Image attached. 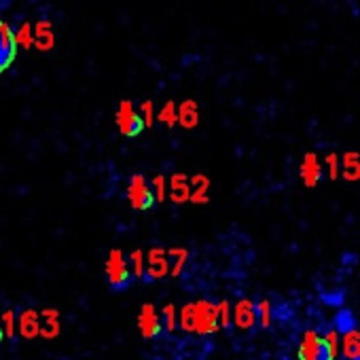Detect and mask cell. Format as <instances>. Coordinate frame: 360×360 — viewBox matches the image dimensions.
<instances>
[{
	"mask_svg": "<svg viewBox=\"0 0 360 360\" xmlns=\"http://www.w3.org/2000/svg\"><path fill=\"white\" fill-rule=\"evenodd\" d=\"M140 112H142V117H144V121H146V125H150V123H153V112H150V102H144V104L140 106Z\"/></svg>",
	"mask_w": 360,
	"mask_h": 360,
	"instance_id": "obj_15",
	"label": "cell"
},
{
	"mask_svg": "<svg viewBox=\"0 0 360 360\" xmlns=\"http://www.w3.org/2000/svg\"><path fill=\"white\" fill-rule=\"evenodd\" d=\"M343 349H345V356L349 360H358L360 358V335L356 330H349L343 339Z\"/></svg>",
	"mask_w": 360,
	"mask_h": 360,
	"instance_id": "obj_10",
	"label": "cell"
},
{
	"mask_svg": "<svg viewBox=\"0 0 360 360\" xmlns=\"http://www.w3.org/2000/svg\"><path fill=\"white\" fill-rule=\"evenodd\" d=\"M127 202L134 210H150L157 202L153 183H148L144 174H134L127 185Z\"/></svg>",
	"mask_w": 360,
	"mask_h": 360,
	"instance_id": "obj_3",
	"label": "cell"
},
{
	"mask_svg": "<svg viewBox=\"0 0 360 360\" xmlns=\"http://www.w3.org/2000/svg\"><path fill=\"white\" fill-rule=\"evenodd\" d=\"M136 271L131 269L129 259L121 250H110L106 259V282L112 290L121 292L131 286Z\"/></svg>",
	"mask_w": 360,
	"mask_h": 360,
	"instance_id": "obj_1",
	"label": "cell"
},
{
	"mask_svg": "<svg viewBox=\"0 0 360 360\" xmlns=\"http://www.w3.org/2000/svg\"><path fill=\"white\" fill-rule=\"evenodd\" d=\"M343 178L345 180H358L360 178V159L356 153L343 155Z\"/></svg>",
	"mask_w": 360,
	"mask_h": 360,
	"instance_id": "obj_9",
	"label": "cell"
},
{
	"mask_svg": "<svg viewBox=\"0 0 360 360\" xmlns=\"http://www.w3.org/2000/svg\"><path fill=\"white\" fill-rule=\"evenodd\" d=\"M15 39H18V45H20L22 49L34 47V28H32V24L24 22V24L15 30Z\"/></svg>",
	"mask_w": 360,
	"mask_h": 360,
	"instance_id": "obj_11",
	"label": "cell"
},
{
	"mask_svg": "<svg viewBox=\"0 0 360 360\" xmlns=\"http://www.w3.org/2000/svg\"><path fill=\"white\" fill-rule=\"evenodd\" d=\"M299 174H301L303 185L309 187V189L320 183V178H322V165H320V161H318V157L314 153H307L303 157V163L299 167Z\"/></svg>",
	"mask_w": 360,
	"mask_h": 360,
	"instance_id": "obj_6",
	"label": "cell"
},
{
	"mask_svg": "<svg viewBox=\"0 0 360 360\" xmlns=\"http://www.w3.org/2000/svg\"><path fill=\"white\" fill-rule=\"evenodd\" d=\"M7 5H9V0H0V11L7 9Z\"/></svg>",
	"mask_w": 360,
	"mask_h": 360,
	"instance_id": "obj_17",
	"label": "cell"
},
{
	"mask_svg": "<svg viewBox=\"0 0 360 360\" xmlns=\"http://www.w3.org/2000/svg\"><path fill=\"white\" fill-rule=\"evenodd\" d=\"M140 328H142V333H144L146 337H153V335L157 333V318H155V311H153V307H150V305H146V307H144V311H142Z\"/></svg>",
	"mask_w": 360,
	"mask_h": 360,
	"instance_id": "obj_12",
	"label": "cell"
},
{
	"mask_svg": "<svg viewBox=\"0 0 360 360\" xmlns=\"http://www.w3.org/2000/svg\"><path fill=\"white\" fill-rule=\"evenodd\" d=\"M299 360H335L333 345L326 337L318 335L316 330H305L297 349Z\"/></svg>",
	"mask_w": 360,
	"mask_h": 360,
	"instance_id": "obj_2",
	"label": "cell"
},
{
	"mask_svg": "<svg viewBox=\"0 0 360 360\" xmlns=\"http://www.w3.org/2000/svg\"><path fill=\"white\" fill-rule=\"evenodd\" d=\"M18 39H15V30L0 20V75L5 70H9L18 58Z\"/></svg>",
	"mask_w": 360,
	"mask_h": 360,
	"instance_id": "obj_5",
	"label": "cell"
},
{
	"mask_svg": "<svg viewBox=\"0 0 360 360\" xmlns=\"http://www.w3.org/2000/svg\"><path fill=\"white\" fill-rule=\"evenodd\" d=\"M159 121H163L165 125H174V123L178 121V112H176V108H174V104H172V102H167V104L161 108V112H159Z\"/></svg>",
	"mask_w": 360,
	"mask_h": 360,
	"instance_id": "obj_13",
	"label": "cell"
},
{
	"mask_svg": "<svg viewBox=\"0 0 360 360\" xmlns=\"http://www.w3.org/2000/svg\"><path fill=\"white\" fill-rule=\"evenodd\" d=\"M115 121H117V127L123 136L127 138H136L144 131L146 127V121L142 117L140 110H136L134 102L129 100H123L117 108V115H115Z\"/></svg>",
	"mask_w": 360,
	"mask_h": 360,
	"instance_id": "obj_4",
	"label": "cell"
},
{
	"mask_svg": "<svg viewBox=\"0 0 360 360\" xmlns=\"http://www.w3.org/2000/svg\"><path fill=\"white\" fill-rule=\"evenodd\" d=\"M198 119H200V115H198V106H195V102H185V104H180V108H178V121H180V125L183 127H195L198 125Z\"/></svg>",
	"mask_w": 360,
	"mask_h": 360,
	"instance_id": "obj_8",
	"label": "cell"
},
{
	"mask_svg": "<svg viewBox=\"0 0 360 360\" xmlns=\"http://www.w3.org/2000/svg\"><path fill=\"white\" fill-rule=\"evenodd\" d=\"M53 45H56V39H53L49 22L37 24L34 26V47L39 51H49V49H53Z\"/></svg>",
	"mask_w": 360,
	"mask_h": 360,
	"instance_id": "obj_7",
	"label": "cell"
},
{
	"mask_svg": "<svg viewBox=\"0 0 360 360\" xmlns=\"http://www.w3.org/2000/svg\"><path fill=\"white\" fill-rule=\"evenodd\" d=\"M153 189H155L157 202H163V198H165V180H163V176H157L153 180Z\"/></svg>",
	"mask_w": 360,
	"mask_h": 360,
	"instance_id": "obj_14",
	"label": "cell"
},
{
	"mask_svg": "<svg viewBox=\"0 0 360 360\" xmlns=\"http://www.w3.org/2000/svg\"><path fill=\"white\" fill-rule=\"evenodd\" d=\"M326 163H328V169H330V178H337V172H339V167H337V155H328L326 157Z\"/></svg>",
	"mask_w": 360,
	"mask_h": 360,
	"instance_id": "obj_16",
	"label": "cell"
}]
</instances>
